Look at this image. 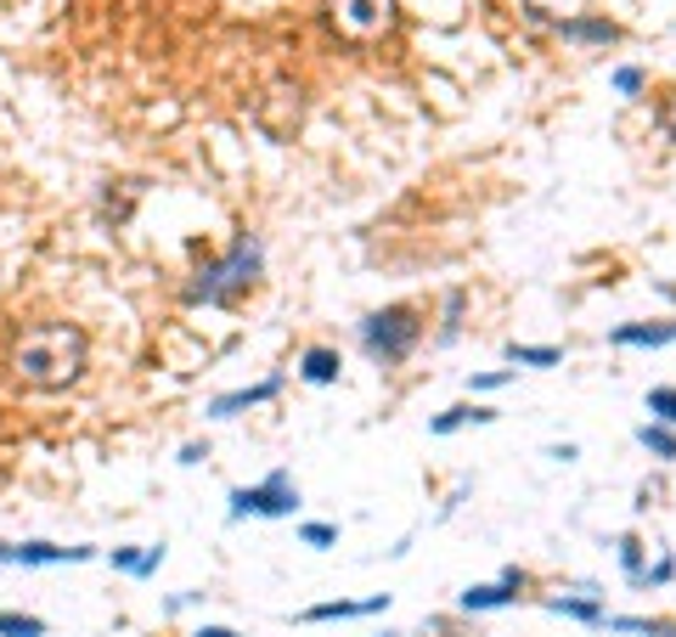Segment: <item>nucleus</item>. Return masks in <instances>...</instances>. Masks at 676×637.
<instances>
[{
    "label": "nucleus",
    "instance_id": "423d86ee",
    "mask_svg": "<svg viewBox=\"0 0 676 637\" xmlns=\"http://www.w3.org/2000/svg\"><path fill=\"white\" fill-rule=\"evenodd\" d=\"M519 587H524V576H519V569H502V581L468 587V592L457 598V610H468V615H491V610H507V603H519Z\"/></svg>",
    "mask_w": 676,
    "mask_h": 637
},
{
    "label": "nucleus",
    "instance_id": "ddd939ff",
    "mask_svg": "<svg viewBox=\"0 0 676 637\" xmlns=\"http://www.w3.org/2000/svg\"><path fill=\"white\" fill-rule=\"evenodd\" d=\"M608 632H637V637H676L671 621H649V615H603Z\"/></svg>",
    "mask_w": 676,
    "mask_h": 637
},
{
    "label": "nucleus",
    "instance_id": "9b49d317",
    "mask_svg": "<svg viewBox=\"0 0 676 637\" xmlns=\"http://www.w3.org/2000/svg\"><path fill=\"white\" fill-rule=\"evenodd\" d=\"M338 373H345V361H338V350H304L299 356V378L304 384H338Z\"/></svg>",
    "mask_w": 676,
    "mask_h": 637
},
{
    "label": "nucleus",
    "instance_id": "2eb2a0df",
    "mask_svg": "<svg viewBox=\"0 0 676 637\" xmlns=\"http://www.w3.org/2000/svg\"><path fill=\"white\" fill-rule=\"evenodd\" d=\"M637 441H642V452H654L660 462H671V457H676V434H671L665 423H654V418L637 429Z\"/></svg>",
    "mask_w": 676,
    "mask_h": 637
},
{
    "label": "nucleus",
    "instance_id": "5701e85b",
    "mask_svg": "<svg viewBox=\"0 0 676 637\" xmlns=\"http://www.w3.org/2000/svg\"><path fill=\"white\" fill-rule=\"evenodd\" d=\"M507 378H514V366H496V373H480V378H468L473 395H485V389H502Z\"/></svg>",
    "mask_w": 676,
    "mask_h": 637
},
{
    "label": "nucleus",
    "instance_id": "f8f14e48",
    "mask_svg": "<svg viewBox=\"0 0 676 637\" xmlns=\"http://www.w3.org/2000/svg\"><path fill=\"white\" fill-rule=\"evenodd\" d=\"M553 615H569V621H587V626H603V598H547Z\"/></svg>",
    "mask_w": 676,
    "mask_h": 637
},
{
    "label": "nucleus",
    "instance_id": "a878e982",
    "mask_svg": "<svg viewBox=\"0 0 676 637\" xmlns=\"http://www.w3.org/2000/svg\"><path fill=\"white\" fill-rule=\"evenodd\" d=\"M197 637H237V632H231V626H203Z\"/></svg>",
    "mask_w": 676,
    "mask_h": 637
},
{
    "label": "nucleus",
    "instance_id": "0eeeda50",
    "mask_svg": "<svg viewBox=\"0 0 676 637\" xmlns=\"http://www.w3.org/2000/svg\"><path fill=\"white\" fill-rule=\"evenodd\" d=\"M608 345L620 350H660V345H676V322H626L608 333Z\"/></svg>",
    "mask_w": 676,
    "mask_h": 637
},
{
    "label": "nucleus",
    "instance_id": "39448f33",
    "mask_svg": "<svg viewBox=\"0 0 676 637\" xmlns=\"http://www.w3.org/2000/svg\"><path fill=\"white\" fill-rule=\"evenodd\" d=\"M333 17H338L345 35L372 40V35H384V28L395 23V0H333Z\"/></svg>",
    "mask_w": 676,
    "mask_h": 637
},
{
    "label": "nucleus",
    "instance_id": "f03ea898",
    "mask_svg": "<svg viewBox=\"0 0 676 637\" xmlns=\"http://www.w3.org/2000/svg\"><path fill=\"white\" fill-rule=\"evenodd\" d=\"M259 272H265L259 238H237L215 265H203V272H197V283L186 288V299H192V305H237V299L254 288Z\"/></svg>",
    "mask_w": 676,
    "mask_h": 637
},
{
    "label": "nucleus",
    "instance_id": "dca6fc26",
    "mask_svg": "<svg viewBox=\"0 0 676 637\" xmlns=\"http://www.w3.org/2000/svg\"><path fill=\"white\" fill-rule=\"evenodd\" d=\"M507 361L514 366H558L564 350L558 345H507Z\"/></svg>",
    "mask_w": 676,
    "mask_h": 637
},
{
    "label": "nucleus",
    "instance_id": "7ed1b4c3",
    "mask_svg": "<svg viewBox=\"0 0 676 637\" xmlns=\"http://www.w3.org/2000/svg\"><path fill=\"white\" fill-rule=\"evenodd\" d=\"M418 339H423V322H418L412 305H384V311H372L361 322V350L372 361H384V366L406 361V356L418 350Z\"/></svg>",
    "mask_w": 676,
    "mask_h": 637
},
{
    "label": "nucleus",
    "instance_id": "1a4fd4ad",
    "mask_svg": "<svg viewBox=\"0 0 676 637\" xmlns=\"http://www.w3.org/2000/svg\"><path fill=\"white\" fill-rule=\"evenodd\" d=\"M282 389V378H265V384H249V389H231V395H220L215 407H209V418H237L243 407H259V400H270Z\"/></svg>",
    "mask_w": 676,
    "mask_h": 637
},
{
    "label": "nucleus",
    "instance_id": "393cba45",
    "mask_svg": "<svg viewBox=\"0 0 676 637\" xmlns=\"http://www.w3.org/2000/svg\"><path fill=\"white\" fill-rule=\"evenodd\" d=\"M457 316H462V293L446 299V327H439V339H457Z\"/></svg>",
    "mask_w": 676,
    "mask_h": 637
},
{
    "label": "nucleus",
    "instance_id": "b1692460",
    "mask_svg": "<svg viewBox=\"0 0 676 637\" xmlns=\"http://www.w3.org/2000/svg\"><path fill=\"white\" fill-rule=\"evenodd\" d=\"M642 85H649V80H642V69H631V62H626V69H615V91L620 96H637Z\"/></svg>",
    "mask_w": 676,
    "mask_h": 637
},
{
    "label": "nucleus",
    "instance_id": "f257e3e1",
    "mask_svg": "<svg viewBox=\"0 0 676 637\" xmlns=\"http://www.w3.org/2000/svg\"><path fill=\"white\" fill-rule=\"evenodd\" d=\"M85 356H90V345H85V333L74 322H46V327H34V333L17 339L12 373H17L23 389L57 395V389H68L85 373Z\"/></svg>",
    "mask_w": 676,
    "mask_h": 637
},
{
    "label": "nucleus",
    "instance_id": "a211bd4d",
    "mask_svg": "<svg viewBox=\"0 0 676 637\" xmlns=\"http://www.w3.org/2000/svg\"><path fill=\"white\" fill-rule=\"evenodd\" d=\"M0 637H46L40 615H17V610H0Z\"/></svg>",
    "mask_w": 676,
    "mask_h": 637
},
{
    "label": "nucleus",
    "instance_id": "9d476101",
    "mask_svg": "<svg viewBox=\"0 0 676 637\" xmlns=\"http://www.w3.org/2000/svg\"><path fill=\"white\" fill-rule=\"evenodd\" d=\"M558 35L564 40H581V46H615L620 28L603 23V17H569V23H558Z\"/></svg>",
    "mask_w": 676,
    "mask_h": 637
},
{
    "label": "nucleus",
    "instance_id": "412c9836",
    "mask_svg": "<svg viewBox=\"0 0 676 637\" xmlns=\"http://www.w3.org/2000/svg\"><path fill=\"white\" fill-rule=\"evenodd\" d=\"M299 542H304V548H333V542H338V525H304Z\"/></svg>",
    "mask_w": 676,
    "mask_h": 637
},
{
    "label": "nucleus",
    "instance_id": "4be33fe9",
    "mask_svg": "<svg viewBox=\"0 0 676 637\" xmlns=\"http://www.w3.org/2000/svg\"><path fill=\"white\" fill-rule=\"evenodd\" d=\"M671 576H676V558H660V564H654V569H642V576H637V581H631V587H665V581H671Z\"/></svg>",
    "mask_w": 676,
    "mask_h": 637
},
{
    "label": "nucleus",
    "instance_id": "6ab92c4d",
    "mask_svg": "<svg viewBox=\"0 0 676 637\" xmlns=\"http://www.w3.org/2000/svg\"><path fill=\"white\" fill-rule=\"evenodd\" d=\"M649 412H654V423L676 429V389H671V384H654V389H649Z\"/></svg>",
    "mask_w": 676,
    "mask_h": 637
},
{
    "label": "nucleus",
    "instance_id": "6e6552de",
    "mask_svg": "<svg viewBox=\"0 0 676 637\" xmlns=\"http://www.w3.org/2000/svg\"><path fill=\"white\" fill-rule=\"evenodd\" d=\"M378 610H389V592L366 598V603H350V598H338V603H311V610H304L299 621L322 626V621H355V615H378Z\"/></svg>",
    "mask_w": 676,
    "mask_h": 637
},
{
    "label": "nucleus",
    "instance_id": "aec40b11",
    "mask_svg": "<svg viewBox=\"0 0 676 637\" xmlns=\"http://www.w3.org/2000/svg\"><path fill=\"white\" fill-rule=\"evenodd\" d=\"M620 564H626L631 581L642 576V569H649V564H642V542H637V536H620Z\"/></svg>",
    "mask_w": 676,
    "mask_h": 637
},
{
    "label": "nucleus",
    "instance_id": "20e7f679",
    "mask_svg": "<svg viewBox=\"0 0 676 637\" xmlns=\"http://www.w3.org/2000/svg\"><path fill=\"white\" fill-rule=\"evenodd\" d=\"M299 508V485L288 468H270V474L259 485H243V491H231V519H288Z\"/></svg>",
    "mask_w": 676,
    "mask_h": 637
},
{
    "label": "nucleus",
    "instance_id": "4468645a",
    "mask_svg": "<svg viewBox=\"0 0 676 637\" xmlns=\"http://www.w3.org/2000/svg\"><path fill=\"white\" fill-rule=\"evenodd\" d=\"M158 564H164V548H142V553L113 548V569H124V576H153Z\"/></svg>",
    "mask_w": 676,
    "mask_h": 637
},
{
    "label": "nucleus",
    "instance_id": "f3484780",
    "mask_svg": "<svg viewBox=\"0 0 676 637\" xmlns=\"http://www.w3.org/2000/svg\"><path fill=\"white\" fill-rule=\"evenodd\" d=\"M496 412H485V407H451V412H439L434 418V434H457L462 423H491Z\"/></svg>",
    "mask_w": 676,
    "mask_h": 637
}]
</instances>
